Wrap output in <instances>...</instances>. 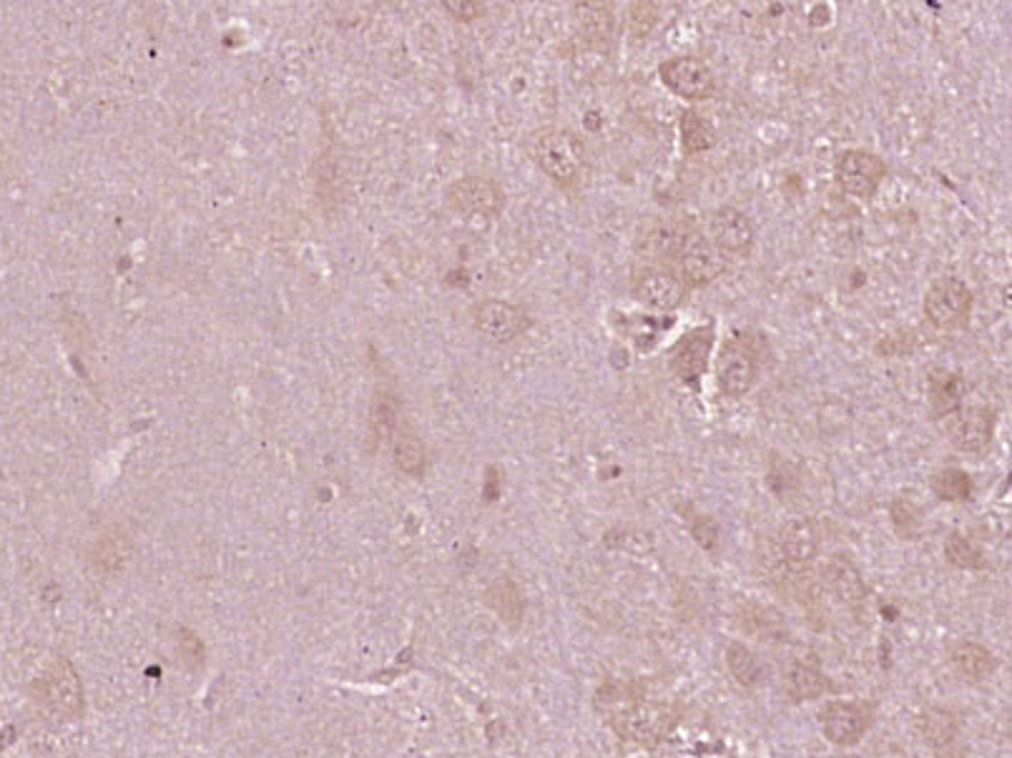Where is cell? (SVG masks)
Listing matches in <instances>:
<instances>
[{
    "mask_svg": "<svg viewBox=\"0 0 1012 758\" xmlns=\"http://www.w3.org/2000/svg\"><path fill=\"white\" fill-rule=\"evenodd\" d=\"M709 242L721 254L746 259L754 252L756 229L749 216L734 206H721L709 219Z\"/></svg>",
    "mask_w": 1012,
    "mask_h": 758,
    "instance_id": "9",
    "label": "cell"
},
{
    "mask_svg": "<svg viewBox=\"0 0 1012 758\" xmlns=\"http://www.w3.org/2000/svg\"><path fill=\"white\" fill-rule=\"evenodd\" d=\"M872 723V711L864 703L832 701L822 711V731L837 746H854L867 734Z\"/></svg>",
    "mask_w": 1012,
    "mask_h": 758,
    "instance_id": "15",
    "label": "cell"
},
{
    "mask_svg": "<svg viewBox=\"0 0 1012 758\" xmlns=\"http://www.w3.org/2000/svg\"><path fill=\"white\" fill-rule=\"evenodd\" d=\"M658 21V6L656 3H633L628 11V26H631L633 38H646L654 31Z\"/></svg>",
    "mask_w": 1012,
    "mask_h": 758,
    "instance_id": "30",
    "label": "cell"
},
{
    "mask_svg": "<svg viewBox=\"0 0 1012 758\" xmlns=\"http://www.w3.org/2000/svg\"><path fill=\"white\" fill-rule=\"evenodd\" d=\"M578 26H581L583 38L596 48H603V43L611 41L613 36V8L608 3H578Z\"/></svg>",
    "mask_w": 1012,
    "mask_h": 758,
    "instance_id": "21",
    "label": "cell"
},
{
    "mask_svg": "<svg viewBox=\"0 0 1012 758\" xmlns=\"http://www.w3.org/2000/svg\"><path fill=\"white\" fill-rule=\"evenodd\" d=\"M945 555L947 560L955 568H962V570H982L985 568V555H982V550L972 543V540H967L965 535H957V533H952L947 538V543H945Z\"/></svg>",
    "mask_w": 1012,
    "mask_h": 758,
    "instance_id": "27",
    "label": "cell"
},
{
    "mask_svg": "<svg viewBox=\"0 0 1012 758\" xmlns=\"http://www.w3.org/2000/svg\"><path fill=\"white\" fill-rule=\"evenodd\" d=\"M726 666H729L734 681L744 688H756L764 683V668L759 658L739 641H734L726 648Z\"/></svg>",
    "mask_w": 1012,
    "mask_h": 758,
    "instance_id": "24",
    "label": "cell"
},
{
    "mask_svg": "<svg viewBox=\"0 0 1012 758\" xmlns=\"http://www.w3.org/2000/svg\"><path fill=\"white\" fill-rule=\"evenodd\" d=\"M48 703L61 713H76L81 708V686L73 668L66 661L56 663L53 671L48 673Z\"/></svg>",
    "mask_w": 1012,
    "mask_h": 758,
    "instance_id": "18",
    "label": "cell"
},
{
    "mask_svg": "<svg viewBox=\"0 0 1012 758\" xmlns=\"http://www.w3.org/2000/svg\"><path fill=\"white\" fill-rule=\"evenodd\" d=\"M892 520L902 535H910L912 525H920V510L910 500H897L892 505Z\"/></svg>",
    "mask_w": 1012,
    "mask_h": 758,
    "instance_id": "32",
    "label": "cell"
},
{
    "mask_svg": "<svg viewBox=\"0 0 1012 758\" xmlns=\"http://www.w3.org/2000/svg\"><path fill=\"white\" fill-rule=\"evenodd\" d=\"M711 350H714L711 324H706V327H696L686 334V337H681L679 342H676V347L671 350V370L676 377H679L684 385H689L691 390H699L706 367H709Z\"/></svg>",
    "mask_w": 1012,
    "mask_h": 758,
    "instance_id": "11",
    "label": "cell"
},
{
    "mask_svg": "<svg viewBox=\"0 0 1012 758\" xmlns=\"http://www.w3.org/2000/svg\"><path fill=\"white\" fill-rule=\"evenodd\" d=\"M884 176H887V166L877 154L864 149L844 151L834 164V179H837L839 189L854 196V199H872Z\"/></svg>",
    "mask_w": 1012,
    "mask_h": 758,
    "instance_id": "6",
    "label": "cell"
},
{
    "mask_svg": "<svg viewBox=\"0 0 1012 758\" xmlns=\"http://www.w3.org/2000/svg\"><path fill=\"white\" fill-rule=\"evenodd\" d=\"M920 734L925 736V741L937 748V751H945V748L955 746L957 741V721L945 711H935L930 708L920 716Z\"/></svg>",
    "mask_w": 1012,
    "mask_h": 758,
    "instance_id": "25",
    "label": "cell"
},
{
    "mask_svg": "<svg viewBox=\"0 0 1012 758\" xmlns=\"http://www.w3.org/2000/svg\"><path fill=\"white\" fill-rule=\"evenodd\" d=\"M784 686L792 701H814V698L824 696V691L829 688L819 658L814 653L792 658L784 671Z\"/></svg>",
    "mask_w": 1012,
    "mask_h": 758,
    "instance_id": "17",
    "label": "cell"
},
{
    "mask_svg": "<svg viewBox=\"0 0 1012 758\" xmlns=\"http://www.w3.org/2000/svg\"><path fill=\"white\" fill-rule=\"evenodd\" d=\"M716 139H719V136H716V126L709 121V118L701 116L699 111H694V108L684 111V116H681L684 154L694 156V154L709 151L716 146Z\"/></svg>",
    "mask_w": 1012,
    "mask_h": 758,
    "instance_id": "22",
    "label": "cell"
},
{
    "mask_svg": "<svg viewBox=\"0 0 1012 758\" xmlns=\"http://www.w3.org/2000/svg\"><path fill=\"white\" fill-rule=\"evenodd\" d=\"M633 297L654 312H674L686 302V287L671 269L651 267L636 277Z\"/></svg>",
    "mask_w": 1012,
    "mask_h": 758,
    "instance_id": "12",
    "label": "cell"
},
{
    "mask_svg": "<svg viewBox=\"0 0 1012 758\" xmlns=\"http://www.w3.org/2000/svg\"><path fill=\"white\" fill-rule=\"evenodd\" d=\"M488 600L500 616L510 620V623H513V620H518L520 613H523V598H520L518 588L513 583H498L493 590H490Z\"/></svg>",
    "mask_w": 1012,
    "mask_h": 758,
    "instance_id": "29",
    "label": "cell"
},
{
    "mask_svg": "<svg viewBox=\"0 0 1012 758\" xmlns=\"http://www.w3.org/2000/svg\"><path fill=\"white\" fill-rule=\"evenodd\" d=\"M774 550L786 565L804 568L819 553V530L809 518H794L776 530Z\"/></svg>",
    "mask_w": 1012,
    "mask_h": 758,
    "instance_id": "14",
    "label": "cell"
},
{
    "mask_svg": "<svg viewBox=\"0 0 1012 758\" xmlns=\"http://www.w3.org/2000/svg\"><path fill=\"white\" fill-rule=\"evenodd\" d=\"M530 156L550 181L558 186H571L578 181L586 164V146L573 131L546 129L536 134L530 144Z\"/></svg>",
    "mask_w": 1012,
    "mask_h": 758,
    "instance_id": "2",
    "label": "cell"
},
{
    "mask_svg": "<svg viewBox=\"0 0 1012 758\" xmlns=\"http://www.w3.org/2000/svg\"><path fill=\"white\" fill-rule=\"evenodd\" d=\"M448 201L453 204V209L460 214L473 216H495L505 204V194L493 179L485 176H465L458 179L448 189Z\"/></svg>",
    "mask_w": 1012,
    "mask_h": 758,
    "instance_id": "13",
    "label": "cell"
},
{
    "mask_svg": "<svg viewBox=\"0 0 1012 758\" xmlns=\"http://www.w3.org/2000/svg\"><path fill=\"white\" fill-rule=\"evenodd\" d=\"M962 395H965V382L960 374L945 370H935L930 374V405L935 412V420H942L950 412L962 407Z\"/></svg>",
    "mask_w": 1012,
    "mask_h": 758,
    "instance_id": "19",
    "label": "cell"
},
{
    "mask_svg": "<svg viewBox=\"0 0 1012 758\" xmlns=\"http://www.w3.org/2000/svg\"><path fill=\"white\" fill-rule=\"evenodd\" d=\"M445 8L458 18V21H475L478 16L485 13L483 3H468V0L465 3H445Z\"/></svg>",
    "mask_w": 1012,
    "mask_h": 758,
    "instance_id": "33",
    "label": "cell"
},
{
    "mask_svg": "<svg viewBox=\"0 0 1012 758\" xmlns=\"http://www.w3.org/2000/svg\"><path fill=\"white\" fill-rule=\"evenodd\" d=\"M932 492L942 502H965L972 495V480L965 470L945 467L932 475Z\"/></svg>",
    "mask_w": 1012,
    "mask_h": 758,
    "instance_id": "26",
    "label": "cell"
},
{
    "mask_svg": "<svg viewBox=\"0 0 1012 758\" xmlns=\"http://www.w3.org/2000/svg\"><path fill=\"white\" fill-rule=\"evenodd\" d=\"M658 78L668 91L686 98V101H706L716 91V76L709 63L694 56L668 58L658 66Z\"/></svg>",
    "mask_w": 1012,
    "mask_h": 758,
    "instance_id": "7",
    "label": "cell"
},
{
    "mask_svg": "<svg viewBox=\"0 0 1012 758\" xmlns=\"http://www.w3.org/2000/svg\"><path fill=\"white\" fill-rule=\"evenodd\" d=\"M739 616V626L746 633L762 638V641H786L789 638V628H786L784 618L769 606L749 603L741 608Z\"/></svg>",
    "mask_w": 1012,
    "mask_h": 758,
    "instance_id": "20",
    "label": "cell"
},
{
    "mask_svg": "<svg viewBox=\"0 0 1012 758\" xmlns=\"http://www.w3.org/2000/svg\"><path fill=\"white\" fill-rule=\"evenodd\" d=\"M668 257H671L676 267V277L696 289L709 287L726 269L724 254L706 236L696 232H684Z\"/></svg>",
    "mask_w": 1012,
    "mask_h": 758,
    "instance_id": "3",
    "label": "cell"
},
{
    "mask_svg": "<svg viewBox=\"0 0 1012 758\" xmlns=\"http://www.w3.org/2000/svg\"><path fill=\"white\" fill-rule=\"evenodd\" d=\"M952 663H955L957 673L965 676L967 681H982V678H988L998 666L995 656L980 643H962L957 651L952 653Z\"/></svg>",
    "mask_w": 1012,
    "mask_h": 758,
    "instance_id": "23",
    "label": "cell"
},
{
    "mask_svg": "<svg viewBox=\"0 0 1012 758\" xmlns=\"http://www.w3.org/2000/svg\"><path fill=\"white\" fill-rule=\"evenodd\" d=\"M937 422L952 447L960 452H982L995 437V410L985 405H962Z\"/></svg>",
    "mask_w": 1012,
    "mask_h": 758,
    "instance_id": "5",
    "label": "cell"
},
{
    "mask_svg": "<svg viewBox=\"0 0 1012 758\" xmlns=\"http://www.w3.org/2000/svg\"><path fill=\"white\" fill-rule=\"evenodd\" d=\"M606 716L608 726L613 728V734L621 741L641 748H658L674 734L681 713L671 703L646 701V698L638 696V691H633Z\"/></svg>",
    "mask_w": 1012,
    "mask_h": 758,
    "instance_id": "1",
    "label": "cell"
},
{
    "mask_svg": "<svg viewBox=\"0 0 1012 758\" xmlns=\"http://www.w3.org/2000/svg\"><path fill=\"white\" fill-rule=\"evenodd\" d=\"M395 462L407 475H420L425 470V447L420 445L417 437L412 435H397L395 440Z\"/></svg>",
    "mask_w": 1012,
    "mask_h": 758,
    "instance_id": "28",
    "label": "cell"
},
{
    "mask_svg": "<svg viewBox=\"0 0 1012 758\" xmlns=\"http://www.w3.org/2000/svg\"><path fill=\"white\" fill-rule=\"evenodd\" d=\"M822 575L824 585L829 588V593L837 598L842 606H847L859 613L864 608V600H867V585H864L859 568L854 565L847 555L837 553L827 560Z\"/></svg>",
    "mask_w": 1012,
    "mask_h": 758,
    "instance_id": "16",
    "label": "cell"
},
{
    "mask_svg": "<svg viewBox=\"0 0 1012 758\" xmlns=\"http://www.w3.org/2000/svg\"><path fill=\"white\" fill-rule=\"evenodd\" d=\"M473 324L483 339L493 344H510L530 327V319L515 304L488 299L473 309Z\"/></svg>",
    "mask_w": 1012,
    "mask_h": 758,
    "instance_id": "10",
    "label": "cell"
},
{
    "mask_svg": "<svg viewBox=\"0 0 1012 758\" xmlns=\"http://www.w3.org/2000/svg\"><path fill=\"white\" fill-rule=\"evenodd\" d=\"M972 307H975L972 289L957 277L937 279L927 289L925 302H922L927 322L940 332L965 329L972 317Z\"/></svg>",
    "mask_w": 1012,
    "mask_h": 758,
    "instance_id": "4",
    "label": "cell"
},
{
    "mask_svg": "<svg viewBox=\"0 0 1012 758\" xmlns=\"http://www.w3.org/2000/svg\"><path fill=\"white\" fill-rule=\"evenodd\" d=\"M756 374H759V362L749 344L741 339L726 342L716 362V382L724 395L729 400L746 397L754 387Z\"/></svg>",
    "mask_w": 1012,
    "mask_h": 758,
    "instance_id": "8",
    "label": "cell"
},
{
    "mask_svg": "<svg viewBox=\"0 0 1012 758\" xmlns=\"http://www.w3.org/2000/svg\"><path fill=\"white\" fill-rule=\"evenodd\" d=\"M691 535L696 543H699L704 550L714 553L719 548V523L711 515H694L691 518Z\"/></svg>",
    "mask_w": 1012,
    "mask_h": 758,
    "instance_id": "31",
    "label": "cell"
}]
</instances>
